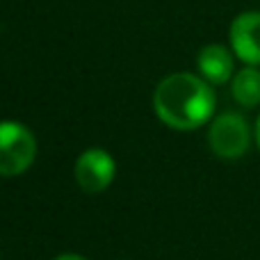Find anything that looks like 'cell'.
Instances as JSON below:
<instances>
[{
    "label": "cell",
    "mask_w": 260,
    "mask_h": 260,
    "mask_svg": "<svg viewBox=\"0 0 260 260\" xmlns=\"http://www.w3.org/2000/svg\"><path fill=\"white\" fill-rule=\"evenodd\" d=\"M215 91L208 80L194 73H171L153 94V110L165 126L174 130H197L215 114Z\"/></svg>",
    "instance_id": "obj_1"
},
{
    "label": "cell",
    "mask_w": 260,
    "mask_h": 260,
    "mask_svg": "<svg viewBox=\"0 0 260 260\" xmlns=\"http://www.w3.org/2000/svg\"><path fill=\"white\" fill-rule=\"evenodd\" d=\"M37 157V139L32 130L18 121H0V176L25 174Z\"/></svg>",
    "instance_id": "obj_2"
},
{
    "label": "cell",
    "mask_w": 260,
    "mask_h": 260,
    "mask_svg": "<svg viewBox=\"0 0 260 260\" xmlns=\"http://www.w3.org/2000/svg\"><path fill=\"white\" fill-rule=\"evenodd\" d=\"M208 144L217 157L238 160L249 151L251 144V128L247 119L238 112H224L212 119L208 130Z\"/></svg>",
    "instance_id": "obj_3"
},
{
    "label": "cell",
    "mask_w": 260,
    "mask_h": 260,
    "mask_svg": "<svg viewBox=\"0 0 260 260\" xmlns=\"http://www.w3.org/2000/svg\"><path fill=\"white\" fill-rule=\"evenodd\" d=\"M117 162L105 148H87L76 160V183L87 194H101L112 185Z\"/></svg>",
    "instance_id": "obj_4"
},
{
    "label": "cell",
    "mask_w": 260,
    "mask_h": 260,
    "mask_svg": "<svg viewBox=\"0 0 260 260\" xmlns=\"http://www.w3.org/2000/svg\"><path fill=\"white\" fill-rule=\"evenodd\" d=\"M231 48L249 67L260 64V12H242L231 23Z\"/></svg>",
    "instance_id": "obj_5"
},
{
    "label": "cell",
    "mask_w": 260,
    "mask_h": 260,
    "mask_svg": "<svg viewBox=\"0 0 260 260\" xmlns=\"http://www.w3.org/2000/svg\"><path fill=\"white\" fill-rule=\"evenodd\" d=\"M197 67L203 80H208L210 85H224L233 78V53L221 44H210L201 48Z\"/></svg>",
    "instance_id": "obj_6"
},
{
    "label": "cell",
    "mask_w": 260,
    "mask_h": 260,
    "mask_svg": "<svg viewBox=\"0 0 260 260\" xmlns=\"http://www.w3.org/2000/svg\"><path fill=\"white\" fill-rule=\"evenodd\" d=\"M231 94L242 108H256L260 105V69L244 67L238 71L231 82Z\"/></svg>",
    "instance_id": "obj_7"
},
{
    "label": "cell",
    "mask_w": 260,
    "mask_h": 260,
    "mask_svg": "<svg viewBox=\"0 0 260 260\" xmlns=\"http://www.w3.org/2000/svg\"><path fill=\"white\" fill-rule=\"evenodd\" d=\"M55 260H87L85 256H78V253H62V256H57Z\"/></svg>",
    "instance_id": "obj_8"
},
{
    "label": "cell",
    "mask_w": 260,
    "mask_h": 260,
    "mask_svg": "<svg viewBox=\"0 0 260 260\" xmlns=\"http://www.w3.org/2000/svg\"><path fill=\"white\" fill-rule=\"evenodd\" d=\"M256 144H258V148H260V117H258V121H256Z\"/></svg>",
    "instance_id": "obj_9"
}]
</instances>
